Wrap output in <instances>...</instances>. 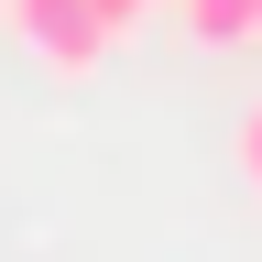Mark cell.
<instances>
[{"instance_id": "3957f363", "label": "cell", "mask_w": 262, "mask_h": 262, "mask_svg": "<svg viewBox=\"0 0 262 262\" xmlns=\"http://www.w3.org/2000/svg\"><path fill=\"white\" fill-rule=\"evenodd\" d=\"M229 175H241V186L262 196V98H251L241 120H229Z\"/></svg>"}, {"instance_id": "7a4b0ae2", "label": "cell", "mask_w": 262, "mask_h": 262, "mask_svg": "<svg viewBox=\"0 0 262 262\" xmlns=\"http://www.w3.org/2000/svg\"><path fill=\"white\" fill-rule=\"evenodd\" d=\"M175 22L196 44H251V0H175Z\"/></svg>"}, {"instance_id": "277c9868", "label": "cell", "mask_w": 262, "mask_h": 262, "mask_svg": "<svg viewBox=\"0 0 262 262\" xmlns=\"http://www.w3.org/2000/svg\"><path fill=\"white\" fill-rule=\"evenodd\" d=\"M88 11H98V22H110V44H120V33H142V22L164 11V0H88Z\"/></svg>"}, {"instance_id": "6da1fadb", "label": "cell", "mask_w": 262, "mask_h": 262, "mask_svg": "<svg viewBox=\"0 0 262 262\" xmlns=\"http://www.w3.org/2000/svg\"><path fill=\"white\" fill-rule=\"evenodd\" d=\"M0 22L22 33V55H44L55 77H98V55H110V22H98L88 0H0Z\"/></svg>"}, {"instance_id": "5b68a950", "label": "cell", "mask_w": 262, "mask_h": 262, "mask_svg": "<svg viewBox=\"0 0 262 262\" xmlns=\"http://www.w3.org/2000/svg\"><path fill=\"white\" fill-rule=\"evenodd\" d=\"M251 44H262V0H251Z\"/></svg>"}]
</instances>
